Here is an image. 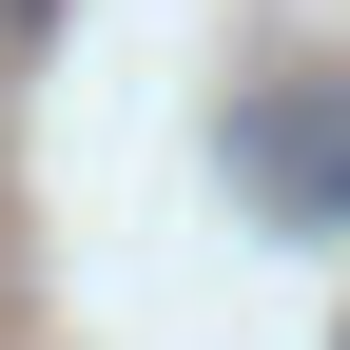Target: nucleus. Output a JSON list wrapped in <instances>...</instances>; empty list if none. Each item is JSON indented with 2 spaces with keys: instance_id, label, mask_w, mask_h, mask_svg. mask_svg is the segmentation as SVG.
<instances>
[{
  "instance_id": "obj_1",
  "label": "nucleus",
  "mask_w": 350,
  "mask_h": 350,
  "mask_svg": "<svg viewBox=\"0 0 350 350\" xmlns=\"http://www.w3.org/2000/svg\"><path fill=\"white\" fill-rule=\"evenodd\" d=\"M234 175L292 214V234H350V98H331V78H273V98H234Z\"/></svg>"
}]
</instances>
